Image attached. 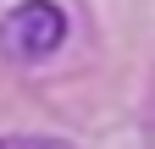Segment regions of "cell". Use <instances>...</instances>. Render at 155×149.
I'll list each match as a JSON object with an SVG mask.
<instances>
[{"mask_svg": "<svg viewBox=\"0 0 155 149\" xmlns=\"http://www.w3.org/2000/svg\"><path fill=\"white\" fill-rule=\"evenodd\" d=\"M67 28H72V17L61 0H17L0 17V55L17 66H39L67 44Z\"/></svg>", "mask_w": 155, "mask_h": 149, "instance_id": "obj_1", "label": "cell"}, {"mask_svg": "<svg viewBox=\"0 0 155 149\" xmlns=\"http://www.w3.org/2000/svg\"><path fill=\"white\" fill-rule=\"evenodd\" d=\"M0 149H78V144L55 133H0Z\"/></svg>", "mask_w": 155, "mask_h": 149, "instance_id": "obj_2", "label": "cell"}]
</instances>
